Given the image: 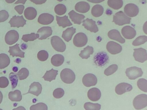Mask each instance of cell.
Wrapping results in <instances>:
<instances>
[{
  "mask_svg": "<svg viewBox=\"0 0 147 110\" xmlns=\"http://www.w3.org/2000/svg\"><path fill=\"white\" fill-rule=\"evenodd\" d=\"M61 80L64 83L71 84L75 79L76 76L74 72L71 69L66 68L63 69L60 73Z\"/></svg>",
  "mask_w": 147,
  "mask_h": 110,
  "instance_id": "obj_1",
  "label": "cell"
},
{
  "mask_svg": "<svg viewBox=\"0 0 147 110\" xmlns=\"http://www.w3.org/2000/svg\"><path fill=\"white\" fill-rule=\"evenodd\" d=\"M133 105L136 109H141L146 107L147 105V95L141 94L136 96L133 101Z\"/></svg>",
  "mask_w": 147,
  "mask_h": 110,
  "instance_id": "obj_2",
  "label": "cell"
},
{
  "mask_svg": "<svg viewBox=\"0 0 147 110\" xmlns=\"http://www.w3.org/2000/svg\"><path fill=\"white\" fill-rule=\"evenodd\" d=\"M131 19L122 11H120L116 13L113 15V22L118 25H122L125 24H129Z\"/></svg>",
  "mask_w": 147,
  "mask_h": 110,
  "instance_id": "obj_3",
  "label": "cell"
},
{
  "mask_svg": "<svg viewBox=\"0 0 147 110\" xmlns=\"http://www.w3.org/2000/svg\"><path fill=\"white\" fill-rule=\"evenodd\" d=\"M51 43L54 49L60 52H64L66 48L65 43L59 37L55 36L51 38Z\"/></svg>",
  "mask_w": 147,
  "mask_h": 110,
  "instance_id": "obj_4",
  "label": "cell"
},
{
  "mask_svg": "<svg viewBox=\"0 0 147 110\" xmlns=\"http://www.w3.org/2000/svg\"><path fill=\"white\" fill-rule=\"evenodd\" d=\"M125 72L126 76L130 80H134L141 76L143 74L141 68L136 66L127 68Z\"/></svg>",
  "mask_w": 147,
  "mask_h": 110,
  "instance_id": "obj_5",
  "label": "cell"
},
{
  "mask_svg": "<svg viewBox=\"0 0 147 110\" xmlns=\"http://www.w3.org/2000/svg\"><path fill=\"white\" fill-rule=\"evenodd\" d=\"M109 57L107 53L104 52L98 53L94 58V61L97 66L101 67L105 65L109 61Z\"/></svg>",
  "mask_w": 147,
  "mask_h": 110,
  "instance_id": "obj_6",
  "label": "cell"
},
{
  "mask_svg": "<svg viewBox=\"0 0 147 110\" xmlns=\"http://www.w3.org/2000/svg\"><path fill=\"white\" fill-rule=\"evenodd\" d=\"M88 42V38L84 33L80 32L77 34L74 37L73 42L74 45L78 47L85 46Z\"/></svg>",
  "mask_w": 147,
  "mask_h": 110,
  "instance_id": "obj_7",
  "label": "cell"
},
{
  "mask_svg": "<svg viewBox=\"0 0 147 110\" xmlns=\"http://www.w3.org/2000/svg\"><path fill=\"white\" fill-rule=\"evenodd\" d=\"M133 56L135 60L139 62L143 63L147 60V51L142 48L134 49Z\"/></svg>",
  "mask_w": 147,
  "mask_h": 110,
  "instance_id": "obj_8",
  "label": "cell"
},
{
  "mask_svg": "<svg viewBox=\"0 0 147 110\" xmlns=\"http://www.w3.org/2000/svg\"><path fill=\"white\" fill-rule=\"evenodd\" d=\"M19 34L15 30H12L8 31L5 36V41L6 43L9 45L16 43L18 40Z\"/></svg>",
  "mask_w": 147,
  "mask_h": 110,
  "instance_id": "obj_9",
  "label": "cell"
},
{
  "mask_svg": "<svg viewBox=\"0 0 147 110\" xmlns=\"http://www.w3.org/2000/svg\"><path fill=\"white\" fill-rule=\"evenodd\" d=\"M82 82L85 86L89 87L95 85L97 83V79L94 74L88 73L84 76L82 78Z\"/></svg>",
  "mask_w": 147,
  "mask_h": 110,
  "instance_id": "obj_10",
  "label": "cell"
},
{
  "mask_svg": "<svg viewBox=\"0 0 147 110\" xmlns=\"http://www.w3.org/2000/svg\"><path fill=\"white\" fill-rule=\"evenodd\" d=\"M26 21L24 19L22 15L21 16L15 15L11 19L9 23L11 27H23L26 24Z\"/></svg>",
  "mask_w": 147,
  "mask_h": 110,
  "instance_id": "obj_11",
  "label": "cell"
},
{
  "mask_svg": "<svg viewBox=\"0 0 147 110\" xmlns=\"http://www.w3.org/2000/svg\"><path fill=\"white\" fill-rule=\"evenodd\" d=\"M124 11L128 16L131 17H134L138 14L139 9L138 7L135 4L130 3L125 6Z\"/></svg>",
  "mask_w": 147,
  "mask_h": 110,
  "instance_id": "obj_12",
  "label": "cell"
},
{
  "mask_svg": "<svg viewBox=\"0 0 147 110\" xmlns=\"http://www.w3.org/2000/svg\"><path fill=\"white\" fill-rule=\"evenodd\" d=\"M106 48L108 51L112 54H118L122 50V47L120 44L112 41L107 43Z\"/></svg>",
  "mask_w": 147,
  "mask_h": 110,
  "instance_id": "obj_13",
  "label": "cell"
},
{
  "mask_svg": "<svg viewBox=\"0 0 147 110\" xmlns=\"http://www.w3.org/2000/svg\"><path fill=\"white\" fill-rule=\"evenodd\" d=\"M82 22V25L84 28L91 32L96 33L98 31L96 22L92 19L87 18L84 20Z\"/></svg>",
  "mask_w": 147,
  "mask_h": 110,
  "instance_id": "obj_14",
  "label": "cell"
},
{
  "mask_svg": "<svg viewBox=\"0 0 147 110\" xmlns=\"http://www.w3.org/2000/svg\"><path fill=\"white\" fill-rule=\"evenodd\" d=\"M121 33L123 37L127 39H131L136 36L135 30L130 26L123 27L121 30Z\"/></svg>",
  "mask_w": 147,
  "mask_h": 110,
  "instance_id": "obj_15",
  "label": "cell"
},
{
  "mask_svg": "<svg viewBox=\"0 0 147 110\" xmlns=\"http://www.w3.org/2000/svg\"><path fill=\"white\" fill-rule=\"evenodd\" d=\"M132 89V86L128 83L122 82L117 85L115 88L116 93L118 95H121L126 92L130 91Z\"/></svg>",
  "mask_w": 147,
  "mask_h": 110,
  "instance_id": "obj_16",
  "label": "cell"
},
{
  "mask_svg": "<svg viewBox=\"0 0 147 110\" xmlns=\"http://www.w3.org/2000/svg\"><path fill=\"white\" fill-rule=\"evenodd\" d=\"M54 16L52 15L47 13H44L39 15L38 19V22L44 25H49L53 21Z\"/></svg>",
  "mask_w": 147,
  "mask_h": 110,
  "instance_id": "obj_17",
  "label": "cell"
},
{
  "mask_svg": "<svg viewBox=\"0 0 147 110\" xmlns=\"http://www.w3.org/2000/svg\"><path fill=\"white\" fill-rule=\"evenodd\" d=\"M88 98L93 101L98 100L101 96V93L100 90L96 88H93L90 89L88 92Z\"/></svg>",
  "mask_w": 147,
  "mask_h": 110,
  "instance_id": "obj_18",
  "label": "cell"
},
{
  "mask_svg": "<svg viewBox=\"0 0 147 110\" xmlns=\"http://www.w3.org/2000/svg\"><path fill=\"white\" fill-rule=\"evenodd\" d=\"M19 46V44H17L14 46H9L8 52L10 53V55L13 57L16 56L24 58L25 52L20 49Z\"/></svg>",
  "mask_w": 147,
  "mask_h": 110,
  "instance_id": "obj_19",
  "label": "cell"
},
{
  "mask_svg": "<svg viewBox=\"0 0 147 110\" xmlns=\"http://www.w3.org/2000/svg\"><path fill=\"white\" fill-rule=\"evenodd\" d=\"M52 30L51 27L44 26L40 28L37 32L40 35L39 40L45 39L51 36L52 33Z\"/></svg>",
  "mask_w": 147,
  "mask_h": 110,
  "instance_id": "obj_20",
  "label": "cell"
},
{
  "mask_svg": "<svg viewBox=\"0 0 147 110\" xmlns=\"http://www.w3.org/2000/svg\"><path fill=\"white\" fill-rule=\"evenodd\" d=\"M42 90V85L39 82H34L29 86L28 92L36 96H38L41 93Z\"/></svg>",
  "mask_w": 147,
  "mask_h": 110,
  "instance_id": "obj_21",
  "label": "cell"
},
{
  "mask_svg": "<svg viewBox=\"0 0 147 110\" xmlns=\"http://www.w3.org/2000/svg\"><path fill=\"white\" fill-rule=\"evenodd\" d=\"M68 14L72 21L75 24H80L85 17L84 15L78 13L74 10L71 11Z\"/></svg>",
  "mask_w": 147,
  "mask_h": 110,
  "instance_id": "obj_22",
  "label": "cell"
},
{
  "mask_svg": "<svg viewBox=\"0 0 147 110\" xmlns=\"http://www.w3.org/2000/svg\"><path fill=\"white\" fill-rule=\"evenodd\" d=\"M109 38L112 40H116L118 42L123 44L125 40L121 36L120 32L117 30L113 29L110 31L108 33Z\"/></svg>",
  "mask_w": 147,
  "mask_h": 110,
  "instance_id": "obj_23",
  "label": "cell"
},
{
  "mask_svg": "<svg viewBox=\"0 0 147 110\" xmlns=\"http://www.w3.org/2000/svg\"><path fill=\"white\" fill-rule=\"evenodd\" d=\"M76 10L79 12L84 13L87 12L90 9V5L88 3L81 1L77 3L75 6Z\"/></svg>",
  "mask_w": 147,
  "mask_h": 110,
  "instance_id": "obj_24",
  "label": "cell"
},
{
  "mask_svg": "<svg viewBox=\"0 0 147 110\" xmlns=\"http://www.w3.org/2000/svg\"><path fill=\"white\" fill-rule=\"evenodd\" d=\"M56 16L57 23L59 26H61L64 28L72 25L67 15H65L62 17H60L57 15Z\"/></svg>",
  "mask_w": 147,
  "mask_h": 110,
  "instance_id": "obj_25",
  "label": "cell"
},
{
  "mask_svg": "<svg viewBox=\"0 0 147 110\" xmlns=\"http://www.w3.org/2000/svg\"><path fill=\"white\" fill-rule=\"evenodd\" d=\"M24 15L26 19L32 20L36 17L37 15V12L34 8L29 7L25 9L24 11Z\"/></svg>",
  "mask_w": 147,
  "mask_h": 110,
  "instance_id": "obj_26",
  "label": "cell"
},
{
  "mask_svg": "<svg viewBox=\"0 0 147 110\" xmlns=\"http://www.w3.org/2000/svg\"><path fill=\"white\" fill-rule=\"evenodd\" d=\"M76 29L72 27L66 29L63 31L62 35V38L67 42H69L72 38L73 35L76 32Z\"/></svg>",
  "mask_w": 147,
  "mask_h": 110,
  "instance_id": "obj_27",
  "label": "cell"
},
{
  "mask_svg": "<svg viewBox=\"0 0 147 110\" xmlns=\"http://www.w3.org/2000/svg\"><path fill=\"white\" fill-rule=\"evenodd\" d=\"M64 61V56L61 54H55L52 57L51 62L52 64L55 66H59L61 65Z\"/></svg>",
  "mask_w": 147,
  "mask_h": 110,
  "instance_id": "obj_28",
  "label": "cell"
},
{
  "mask_svg": "<svg viewBox=\"0 0 147 110\" xmlns=\"http://www.w3.org/2000/svg\"><path fill=\"white\" fill-rule=\"evenodd\" d=\"M58 72L57 70L52 68L49 70L47 71L42 78L45 80L51 82L55 79L56 76L58 74Z\"/></svg>",
  "mask_w": 147,
  "mask_h": 110,
  "instance_id": "obj_29",
  "label": "cell"
},
{
  "mask_svg": "<svg viewBox=\"0 0 147 110\" xmlns=\"http://www.w3.org/2000/svg\"><path fill=\"white\" fill-rule=\"evenodd\" d=\"M9 99L12 101H20L22 99V96L20 91L16 90L10 92L8 94Z\"/></svg>",
  "mask_w": 147,
  "mask_h": 110,
  "instance_id": "obj_30",
  "label": "cell"
},
{
  "mask_svg": "<svg viewBox=\"0 0 147 110\" xmlns=\"http://www.w3.org/2000/svg\"><path fill=\"white\" fill-rule=\"evenodd\" d=\"M10 63V60L8 56L6 54H0V69L4 68L7 66Z\"/></svg>",
  "mask_w": 147,
  "mask_h": 110,
  "instance_id": "obj_31",
  "label": "cell"
},
{
  "mask_svg": "<svg viewBox=\"0 0 147 110\" xmlns=\"http://www.w3.org/2000/svg\"><path fill=\"white\" fill-rule=\"evenodd\" d=\"M93 48L88 46L81 51L79 56L82 59H87L90 57V55L93 54Z\"/></svg>",
  "mask_w": 147,
  "mask_h": 110,
  "instance_id": "obj_32",
  "label": "cell"
},
{
  "mask_svg": "<svg viewBox=\"0 0 147 110\" xmlns=\"http://www.w3.org/2000/svg\"><path fill=\"white\" fill-rule=\"evenodd\" d=\"M104 12V9L101 5H96L92 7L91 9V13L93 16L97 17L101 16Z\"/></svg>",
  "mask_w": 147,
  "mask_h": 110,
  "instance_id": "obj_33",
  "label": "cell"
},
{
  "mask_svg": "<svg viewBox=\"0 0 147 110\" xmlns=\"http://www.w3.org/2000/svg\"><path fill=\"white\" fill-rule=\"evenodd\" d=\"M108 5L110 7L114 9H118L123 6L122 0H108Z\"/></svg>",
  "mask_w": 147,
  "mask_h": 110,
  "instance_id": "obj_34",
  "label": "cell"
},
{
  "mask_svg": "<svg viewBox=\"0 0 147 110\" xmlns=\"http://www.w3.org/2000/svg\"><path fill=\"white\" fill-rule=\"evenodd\" d=\"M39 37V34L34 33H32L30 34H26L23 35L22 39L25 42L29 41H33L38 38Z\"/></svg>",
  "mask_w": 147,
  "mask_h": 110,
  "instance_id": "obj_35",
  "label": "cell"
},
{
  "mask_svg": "<svg viewBox=\"0 0 147 110\" xmlns=\"http://www.w3.org/2000/svg\"><path fill=\"white\" fill-rule=\"evenodd\" d=\"M55 13L59 15L64 14L66 12L67 8L65 5L62 4L57 5L54 8Z\"/></svg>",
  "mask_w": 147,
  "mask_h": 110,
  "instance_id": "obj_36",
  "label": "cell"
},
{
  "mask_svg": "<svg viewBox=\"0 0 147 110\" xmlns=\"http://www.w3.org/2000/svg\"><path fill=\"white\" fill-rule=\"evenodd\" d=\"M84 108L86 110H100L101 105L98 103H94L90 102L86 103L84 105Z\"/></svg>",
  "mask_w": 147,
  "mask_h": 110,
  "instance_id": "obj_37",
  "label": "cell"
},
{
  "mask_svg": "<svg viewBox=\"0 0 147 110\" xmlns=\"http://www.w3.org/2000/svg\"><path fill=\"white\" fill-rule=\"evenodd\" d=\"M137 86L142 91L147 92V81L144 78H140L137 82Z\"/></svg>",
  "mask_w": 147,
  "mask_h": 110,
  "instance_id": "obj_38",
  "label": "cell"
},
{
  "mask_svg": "<svg viewBox=\"0 0 147 110\" xmlns=\"http://www.w3.org/2000/svg\"><path fill=\"white\" fill-rule=\"evenodd\" d=\"M20 80L26 78L29 74L28 70L26 68H22L16 74Z\"/></svg>",
  "mask_w": 147,
  "mask_h": 110,
  "instance_id": "obj_39",
  "label": "cell"
},
{
  "mask_svg": "<svg viewBox=\"0 0 147 110\" xmlns=\"http://www.w3.org/2000/svg\"><path fill=\"white\" fill-rule=\"evenodd\" d=\"M147 37L145 36H140L136 38L132 42V45L134 46H137L144 44L146 42Z\"/></svg>",
  "mask_w": 147,
  "mask_h": 110,
  "instance_id": "obj_40",
  "label": "cell"
},
{
  "mask_svg": "<svg viewBox=\"0 0 147 110\" xmlns=\"http://www.w3.org/2000/svg\"><path fill=\"white\" fill-rule=\"evenodd\" d=\"M9 78L11 82L12 89H14L16 87L18 82L17 75L15 73L11 72L9 74Z\"/></svg>",
  "mask_w": 147,
  "mask_h": 110,
  "instance_id": "obj_41",
  "label": "cell"
},
{
  "mask_svg": "<svg viewBox=\"0 0 147 110\" xmlns=\"http://www.w3.org/2000/svg\"><path fill=\"white\" fill-rule=\"evenodd\" d=\"M118 66L116 64H112L109 66L104 71V74L107 76L112 74L117 70Z\"/></svg>",
  "mask_w": 147,
  "mask_h": 110,
  "instance_id": "obj_42",
  "label": "cell"
},
{
  "mask_svg": "<svg viewBox=\"0 0 147 110\" xmlns=\"http://www.w3.org/2000/svg\"><path fill=\"white\" fill-rule=\"evenodd\" d=\"M37 57L40 61H44L47 60L49 57L48 52L44 50L39 51L37 54Z\"/></svg>",
  "mask_w": 147,
  "mask_h": 110,
  "instance_id": "obj_43",
  "label": "cell"
},
{
  "mask_svg": "<svg viewBox=\"0 0 147 110\" xmlns=\"http://www.w3.org/2000/svg\"><path fill=\"white\" fill-rule=\"evenodd\" d=\"M30 109L47 110L48 107L44 103H39L32 105L30 108Z\"/></svg>",
  "mask_w": 147,
  "mask_h": 110,
  "instance_id": "obj_44",
  "label": "cell"
},
{
  "mask_svg": "<svg viewBox=\"0 0 147 110\" xmlns=\"http://www.w3.org/2000/svg\"><path fill=\"white\" fill-rule=\"evenodd\" d=\"M64 90L61 88H57L53 91V95L54 97L56 99H59L62 97L64 95Z\"/></svg>",
  "mask_w": 147,
  "mask_h": 110,
  "instance_id": "obj_45",
  "label": "cell"
},
{
  "mask_svg": "<svg viewBox=\"0 0 147 110\" xmlns=\"http://www.w3.org/2000/svg\"><path fill=\"white\" fill-rule=\"evenodd\" d=\"M9 17V14L7 11L4 10L0 11V22L5 21Z\"/></svg>",
  "mask_w": 147,
  "mask_h": 110,
  "instance_id": "obj_46",
  "label": "cell"
},
{
  "mask_svg": "<svg viewBox=\"0 0 147 110\" xmlns=\"http://www.w3.org/2000/svg\"><path fill=\"white\" fill-rule=\"evenodd\" d=\"M9 81L7 77L5 76L0 77V88H4L9 85Z\"/></svg>",
  "mask_w": 147,
  "mask_h": 110,
  "instance_id": "obj_47",
  "label": "cell"
},
{
  "mask_svg": "<svg viewBox=\"0 0 147 110\" xmlns=\"http://www.w3.org/2000/svg\"><path fill=\"white\" fill-rule=\"evenodd\" d=\"M24 8V6L23 5H19L16 6L14 9L18 14H22Z\"/></svg>",
  "mask_w": 147,
  "mask_h": 110,
  "instance_id": "obj_48",
  "label": "cell"
},
{
  "mask_svg": "<svg viewBox=\"0 0 147 110\" xmlns=\"http://www.w3.org/2000/svg\"><path fill=\"white\" fill-rule=\"evenodd\" d=\"M36 5H41L45 3L47 0H29Z\"/></svg>",
  "mask_w": 147,
  "mask_h": 110,
  "instance_id": "obj_49",
  "label": "cell"
},
{
  "mask_svg": "<svg viewBox=\"0 0 147 110\" xmlns=\"http://www.w3.org/2000/svg\"><path fill=\"white\" fill-rule=\"evenodd\" d=\"M105 0H87L89 2L94 3H101Z\"/></svg>",
  "mask_w": 147,
  "mask_h": 110,
  "instance_id": "obj_50",
  "label": "cell"
},
{
  "mask_svg": "<svg viewBox=\"0 0 147 110\" xmlns=\"http://www.w3.org/2000/svg\"><path fill=\"white\" fill-rule=\"evenodd\" d=\"M27 0H18L15 3V4L22 3L24 4Z\"/></svg>",
  "mask_w": 147,
  "mask_h": 110,
  "instance_id": "obj_51",
  "label": "cell"
},
{
  "mask_svg": "<svg viewBox=\"0 0 147 110\" xmlns=\"http://www.w3.org/2000/svg\"><path fill=\"white\" fill-rule=\"evenodd\" d=\"M16 0H5L6 2L8 3H11L14 2Z\"/></svg>",
  "mask_w": 147,
  "mask_h": 110,
  "instance_id": "obj_52",
  "label": "cell"
},
{
  "mask_svg": "<svg viewBox=\"0 0 147 110\" xmlns=\"http://www.w3.org/2000/svg\"><path fill=\"white\" fill-rule=\"evenodd\" d=\"M3 98V94L0 91V104L1 103Z\"/></svg>",
  "mask_w": 147,
  "mask_h": 110,
  "instance_id": "obj_53",
  "label": "cell"
},
{
  "mask_svg": "<svg viewBox=\"0 0 147 110\" xmlns=\"http://www.w3.org/2000/svg\"><path fill=\"white\" fill-rule=\"evenodd\" d=\"M12 70H13V71L16 72L18 71V68L17 67L15 66V67H13V68Z\"/></svg>",
  "mask_w": 147,
  "mask_h": 110,
  "instance_id": "obj_54",
  "label": "cell"
},
{
  "mask_svg": "<svg viewBox=\"0 0 147 110\" xmlns=\"http://www.w3.org/2000/svg\"><path fill=\"white\" fill-rule=\"evenodd\" d=\"M57 0L59 2H61V1H62L63 0Z\"/></svg>",
  "mask_w": 147,
  "mask_h": 110,
  "instance_id": "obj_55",
  "label": "cell"
}]
</instances>
